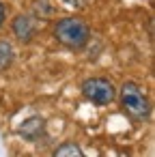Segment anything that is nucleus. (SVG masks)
Listing matches in <instances>:
<instances>
[{"mask_svg": "<svg viewBox=\"0 0 155 157\" xmlns=\"http://www.w3.org/2000/svg\"><path fill=\"white\" fill-rule=\"evenodd\" d=\"M13 33L20 41L28 43L33 41V37L37 35V22L30 17V15H17L13 20Z\"/></svg>", "mask_w": 155, "mask_h": 157, "instance_id": "nucleus-5", "label": "nucleus"}, {"mask_svg": "<svg viewBox=\"0 0 155 157\" xmlns=\"http://www.w3.org/2000/svg\"><path fill=\"white\" fill-rule=\"evenodd\" d=\"M54 37L69 50H82L91 39V30L82 17H63L54 26Z\"/></svg>", "mask_w": 155, "mask_h": 157, "instance_id": "nucleus-1", "label": "nucleus"}, {"mask_svg": "<svg viewBox=\"0 0 155 157\" xmlns=\"http://www.w3.org/2000/svg\"><path fill=\"white\" fill-rule=\"evenodd\" d=\"M43 131H45V121L41 116H30L17 127V133L28 142H37L43 136Z\"/></svg>", "mask_w": 155, "mask_h": 157, "instance_id": "nucleus-4", "label": "nucleus"}, {"mask_svg": "<svg viewBox=\"0 0 155 157\" xmlns=\"http://www.w3.org/2000/svg\"><path fill=\"white\" fill-rule=\"evenodd\" d=\"M82 95L95 105H108L116 99V88L106 78H88L82 82Z\"/></svg>", "mask_w": 155, "mask_h": 157, "instance_id": "nucleus-3", "label": "nucleus"}, {"mask_svg": "<svg viewBox=\"0 0 155 157\" xmlns=\"http://www.w3.org/2000/svg\"><path fill=\"white\" fill-rule=\"evenodd\" d=\"M118 101L123 112L134 121H146L151 116V103L146 93L136 82H125L118 90Z\"/></svg>", "mask_w": 155, "mask_h": 157, "instance_id": "nucleus-2", "label": "nucleus"}, {"mask_svg": "<svg viewBox=\"0 0 155 157\" xmlns=\"http://www.w3.org/2000/svg\"><path fill=\"white\" fill-rule=\"evenodd\" d=\"M13 58H15L13 45L9 41H0V69H9L13 65Z\"/></svg>", "mask_w": 155, "mask_h": 157, "instance_id": "nucleus-6", "label": "nucleus"}, {"mask_svg": "<svg viewBox=\"0 0 155 157\" xmlns=\"http://www.w3.org/2000/svg\"><path fill=\"white\" fill-rule=\"evenodd\" d=\"M65 5H69V7H73V9H78V7H82V2L84 0H63Z\"/></svg>", "mask_w": 155, "mask_h": 157, "instance_id": "nucleus-8", "label": "nucleus"}, {"mask_svg": "<svg viewBox=\"0 0 155 157\" xmlns=\"http://www.w3.org/2000/svg\"><path fill=\"white\" fill-rule=\"evenodd\" d=\"M2 22H5V5L0 2V26H2Z\"/></svg>", "mask_w": 155, "mask_h": 157, "instance_id": "nucleus-9", "label": "nucleus"}, {"mask_svg": "<svg viewBox=\"0 0 155 157\" xmlns=\"http://www.w3.org/2000/svg\"><path fill=\"white\" fill-rule=\"evenodd\" d=\"M54 155H56V157H80V155H82V148H80L76 142H65V144H60V146L54 151Z\"/></svg>", "mask_w": 155, "mask_h": 157, "instance_id": "nucleus-7", "label": "nucleus"}]
</instances>
